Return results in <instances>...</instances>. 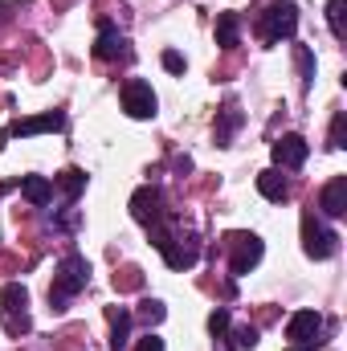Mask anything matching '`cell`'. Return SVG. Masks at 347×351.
<instances>
[{"label":"cell","mask_w":347,"mask_h":351,"mask_svg":"<svg viewBox=\"0 0 347 351\" xmlns=\"http://www.w3.org/2000/svg\"><path fill=\"white\" fill-rule=\"evenodd\" d=\"M298 351H307V348H298Z\"/></svg>","instance_id":"f1b7e54d"},{"label":"cell","mask_w":347,"mask_h":351,"mask_svg":"<svg viewBox=\"0 0 347 351\" xmlns=\"http://www.w3.org/2000/svg\"><path fill=\"white\" fill-rule=\"evenodd\" d=\"M302 250H307V258H315V262H327L335 250H339V237L323 225V221H315V217H302Z\"/></svg>","instance_id":"3957f363"},{"label":"cell","mask_w":347,"mask_h":351,"mask_svg":"<svg viewBox=\"0 0 347 351\" xmlns=\"http://www.w3.org/2000/svg\"><path fill=\"white\" fill-rule=\"evenodd\" d=\"M135 351H164V339H160V335H152V331H147V335H143V339H139V343H135Z\"/></svg>","instance_id":"83f0119b"},{"label":"cell","mask_w":347,"mask_h":351,"mask_svg":"<svg viewBox=\"0 0 347 351\" xmlns=\"http://www.w3.org/2000/svg\"><path fill=\"white\" fill-rule=\"evenodd\" d=\"M123 110L131 114V119H156V106H160V98H156V90L147 86L143 78H131V82H123Z\"/></svg>","instance_id":"277c9868"},{"label":"cell","mask_w":347,"mask_h":351,"mask_svg":"<svg viewBox=\"0 0 347 351\" xmlns=\"http://www.w3.org/2000/svg\"><path fill=\"white\" fill-rule=\"evenodd\" d=\"M127 343H131V311L115 306V311H110V348L123 351Z\"/></svg>","instance_id":"9a60e30c"},{"label":"cell","mask_w":347,"mask_h":351,"mask_svg":"<svg viewBox=\"0 0 347 351\" xmlns=\"http://www.w3.org/2000/svg\"><path fill=\"white\" fill-rule=\"evenodd\" d=\"M319 331H323V315H319V311H294V315L286 319V339H290L294 348H311V343L319 339Z\"/></svg>","instance_id":"5b68a950"},{"label":"cell","mask_w":347,"mask_h":351,"mask_svg":"<svg viewBox=\"0 0 347 351\" xmlns=\"http://www.w3.org/2000/svg\"><path fill=\"white\" fill-rule=\"evenodd\" d=\"M208 331H213L217 339H225V331H229V306H217V311L208 315Z\"/></svg>","instance_id":"cb8c5ba5"},{"label":"cell","mask_w":347,"mask_h":351,"mask_svg":"<svg viewBox=\"0 0 347 351\" xmlns=\"http://www.w3.org/2000/svg\"><path fill=\"white\" fill-rule=\"evenodd\" d=\"M229 245H233V265H229V269H233L237 278H246V274L261 262V254H265L261 237H254V233H233Z\"/></svg>","instance_id":"8992f818"},{"label":"cell","mask_w":347,"mask_h":351,"mask_svg":"<svg viewBox=\"0 0 347 351\" xmlns=\"http://www.w3.org/2000/svg\"><path fill=\"white\" fill-rule=\"evenodd\" d=\"M307 156H311V143H307L302 135H294V131L274 143V164H278V168H302Z\"/></svg>","instance_id":"9c48e42d"},{"label":"cell","mask_w":347,"mask_h":351,"mask_svg":"<svg viewBox=\"0 0 347 351\" xmlns=\"http://www.w3.org/2000/svg\"><path fill=\"white\" fill-rule=\"evenodd\" d=\"M294 62H298V74H302V86H311V82H315V53H311L307 45H298V49H294Z\"/></svg>","instance_id":"44dd1931"},{"label":"cell","mask_w":347,"mask_h":351,"mask_svg":"<svg viewBox=\"0 0 347 351\" xmlns=\"http://www.w3.org/2000/svg\"><path fill=\"white\" fill-rule=\"evenodd\" d=\"M225 335H229V348L233 351L258 348V327H237V331H225Z\"/></svg>","instance_id":"ffe728a7"},{"label":"cell","mask_w":347,"mask_h":351,"mask_svg":"<svg viewBox=\"0 0 347 351\" xmlns=\"http://www.w3.org/2000/svg\"><path fill=\"white\" fill-rule=\"evenodd\" d=\"M90 282V262L86 258H78V254H70V258H62L58 269H53V286H49V306L53 311H66V302L74 298V294H82Z\"/></svg>","instance_id":"6da1fadb"},{"label":"cell","mask_w":347,"mask_h":351,"mask_svg":"<svg viewBox=\"0 0 347 351\" xmlns=\"http://www.w3.org/2000/svg\"><path fill=\"white\" fill-rule=\"evenodd\" d=\"M237 37H241V16L237 12H221L217 16V45H237Z\"/></svg>","instance_id":"e0dca14e"},{"label":"cell","mask_w":347,"mask_h":351,"mask_svg":"<svg viewBox=\"0 0 347 351\" xmlns=\"http://www.w3.org/2000/svg\"><path fill=\"white\" fill-rule=\"evenodd\" d=\"M344 135H347V114L339 110V114H335V123H331V147H335V152H339V147H347Z\"/></svg>","instance_id":"484cf974"},{"label":"cell","mask_w":347,"mask_h":351,"mask_svg":"<svg viewBox=\"0 0 347 351\" xmlns=\"http://www.w3.org/2000/svg\"><path fill=\"white\" fill-rule=\"evenodd\" d=\"M62 127H66V114L62 110H45V114H29V119H12L8 135L29 139V135H45V131H62Z\"/></svg>","instance_id":"ba28073f"},{"label":"cell","mask_w":347,"mask_h":351,"mask_svg":"<svg viewBox=\"0 0 347 351\" xmlns=\"http://www.w3.org/2000/svg\"><path fill=\"white\" fill-rule=\"evenodd\" d=\"M237 127H241V110H237V106L229 102V106H225V110L217 114V127H213V135H217V143L225 147V143L233 139V131H237Z\"/></svg>","instance_id":"2e32d148"},{"label":"cell","mask_w":347,"mask_h":351,"mask_svg":"<svg viewBox=\"0 0 347 351\" xmlns=\"http://www.w3.org/2000/svg\"><path fill=\"white\" fill-rule=\"evenodd\" d=\"M164 315H168V311H164V302H160V298H147V302L139 306V319H143L147 327H156V323H164Z\"/></svg>","instance_id":"603a6c76"},{"label":"cell","mask_w":347,"mask_h":351,"mask_svg":"<svg viewBox=\"0 0 347 351\" xmlns=\"http://www.w3.org/2000/svg\"><path fill=\"white\" fill-rule=\"evenodd\" d=\"M160 254H164V262L172 269H192L196 258H200V245H196V237H172Z\"/></svg>","instance_id":"30bf717a"},{"label":"cell","mask_w":347,"mask_h":351,"mask_svg":"<svg viewBox=\"0 0 347 351\" xmlns=\"http://www.w3.org/2000/svg\"><path fill=\"white\" fill-rule=\"evenodd\" d=\"M0 302H4V311H25L29 306V290L21 286V282H4V290H0Z\"/></svg>","instance_id":"d6986e66"},{"label":"cell","mask_w":347,"mask_h":351,"mask_svg":"<svg viewBox=\"0 0 347 351\" xmlns=\"http://www.w3.org/2000/svg\"><path fill=\"white\" fill-rule=\"evenodd\" d=\"M4 327H8L12 335H25V331H29V315H25V311H16V315L4 311Z\"/></svg>","instance_id":"d4e9b609"},{"label":"cell","mask_w":347,"mask_h":351,"mask_svg":"<svg viewBox=\"0 0 347 351\" xmlns=\"http://www.w3.org/2000/svg\"><path fill=\"white\" fill-rule=\"evenodd\" d=\"M131 217H135L139 225H156V221H164V192H160L156 184H143V188L131 196Z\"/></svg>","instance_id":"52a82bcc"},{"label":"cell","mask_w":347,"mask_h":351,"mask_svg":"<svg viewBox=\"0 0 347 351\" xmlns=\"http://www.w3.org/2000/svg\"><path fill=\"white\" fill-rule=\"evenodd\" d=\"M294 29H298V8H294L290 0H274V4L261 12V21H258V33L265 37V41L294 37Z\"/></svg>","instance_id":"7a4b0ae2"},{"label":"cell","mask_w":347,"mask_h":351,"mask_svg":"<svg viewBox=\"0 0 347 351\" xmlns=\"http://www.w3.org/2000/svg\"><path fill=\"white\" fill-rule=\"evenodd\" d=\"M258 192L265 200H286V196H290V184H286V176L278 172V168H265V172L258 176Z\"/></svg>","instance_id":"5bb4252c"},{"label":"cell","mask_w":347,"mask_h":351,"mask_svg":"<svg viewBox=\"0 0 347 351\" xmlns=\"http://www.w3.org/2000/svg\"><path fill=\"white\" fill-rule=\"evenodd\" d=\"M319 208L327 217H344L347 213V176H331L319 192Z\"/></svg>","instance_id":"7c38bea8"},{"label":"cell","mask_w":347,"mask_h":351,"mask_svg":"<svg viewBox=\"0 0 347 351\" xmlns=\"http://www.w3.org/2000/svg\"><path fill=\"white\" fill-rule=\"evenodd\" d=\"M58 188H62V196L74 204V200L82 196V188H86V172H82V168H66V172L58 176Z\"/></svg>","instance_id":"ac0fdd59"},{"label":"cell","mask_w":347,"mask_h":351,"mask_svg":"<svg viewBox=\"0 0 347 351\" xmlns=\"http://www.w3.org/2000/svg\"><path fill=\"white\" fill-rule=\"evenodd\" d=\"M21 196L41 208V204L53 200V180H45V176H25V180H21Z\"/></svg>","instance_id":"4fadbf2b"},{"label":"cell","mask_w":347,"mask_h":351,"mask_svg":"<svg viewBox=\"0 0 347 351\" xmlns=\"http://www.w3.org/2000/svg\"><path fill=\"white\" fill-rule=\"evenodd\" d=\"M344 4L347 0H327V25H331V33H335V37H339V41H344Z\"/></svg>","instance_id":"7402d4cb"},{"label":"cell","mask_w":347,"mask_h":351,"mask_svg":"<svg viewBox=\"0 0 347 351\" xmlns=\"http://www.w3.org/2000/svg\"><path fill=\"white\" fill-rule=\"evenodd\" d=\"M94 58L98 62H119V58H131V45H127V37L119 33V29H102L98 33V41H94Z\"/></svg>","instance_id":"8fae6325"},{"label":"cell","mask_w":347,"mask_h":351,"mask_svg":"<svg viewBox=\"0 0 347 351\" xmlns=\"http://www.w3.org/2000/svg\"><path fill=\"white\" fill-rule=\"evenodd\" d=\"M164 70H168V74H184V58H180L176 49H164Z\"/></svg>","instance_id":"4316f807"}]
</instances>
